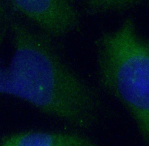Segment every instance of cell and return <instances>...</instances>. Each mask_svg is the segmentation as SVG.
I'll return each instance as SVG.
<instances>
[{
    "label": "cell",
    "instance_id": "obj_2",
    "mask_svg": "<svg viewBox=\"0 0 149 146\" xmlns=\"http://www.w3.org/2000/svg\"><path fill=\"white\" fill-rule=\"evenodd\" d=\"M97 62L100 87L127 111L149 146V38L127 19L99 38Z\"/></svg>",
    "mask_w": 149,
    "mask_h": 146
},
{
    "label": "cell",
    "instance_id": "obj_4",
    "mask_svg": "<svg viewBox=\"0 0 149 146\" xmlns=\"http://www.w3.org/2000/svg\"><path fill=\"white\" fill-rule=\"evenodd\" d=\"M97 143L81 135L60 131L30 130L0 138V146H91Z\"/></svg>",
    "mask_w": 149,
    "mask_h": 146
},
{
    "label": "cell",
    "instance_id": "obj_1",
    "mask_svg": "<svg viewBox=\"0 0 149 146\" xmlns=\"http://www.w3.org/2000/svg\"><path fill=\"white\" fill-rule=\"evenodd\" d=\"M13 52L0 69V94L29 104L48 116L89 129L101 102L95 90L62 58L52 37L19 22L10 26Z\"/></svg>",
    "mask_w": 149,
    "mask_h": 146
},
{
    "label": "cell",
    "instance_id": "obj_5",
    "mask_svg": "<svg viewBox=\"0 0 149 146\" xmlns=\"http://www.w3.org/2000/svg\"><path fill=\"white\" fill-rule=\"evenodd\" d=\"M86 12L91 15L123 12L143 5L149 0H82Z\"/></svg>",
    "mask_w": 149,
    "mask_h": 146
},
{
    "label": "cell",
    "instance_id": "obj_3",
    "mask_svg": "<svg viewBox=\"0 0 149 146\" xmlns=\"http://www.w3.org/2000/svg\"><path fill=\"white\" fill-rule=\"evenodd\" d=\"M16 13L52 38L77 29L80 17L74 0H6Z\"/></svg>",
    "mask_w": 149,
    "mask_h": 146
},
{
    "label": "cell",
    "instance_id": "obj_6",
    "mask_svg": "<svg viewBox=\"0 0 149 146\" xmlns=\"http://www.w3.org/2000/svg\"><path fill=\"white\" fill-rule=\"evenodd\" d=\"M5 18V10L3 7V5L0 0V25L2 23Z\"/></svg>",
    "mask_w": 149,
    "mask_h": 146
}]
</instances>
